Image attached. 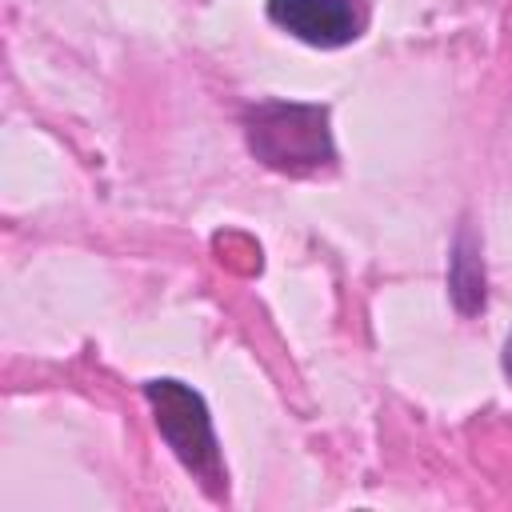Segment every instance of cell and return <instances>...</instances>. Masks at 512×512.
<instances>
[{"label": "cell", "instance_id": "obj_3", "mask_svg": "<svg viewBox=\"0 0 512 512\" xmlns=\"http://www.w3.org/2000/svg\"><path fill=\"white\" fill-rule=\"evenodd\" d=\"M268 20L312 48H344L368 28V0H268Z\"/></svg>", "mask_w": 512, "mask_h": 512}, {"label": "cell", "instance_id": "obj_1", "mask_svg": "<svg viewBox=\"0 0 512 512\" xmlns=\"http://www.w3.org/2000/svg\"><path fill=\"white\" fill-rule=\"evenodd\" d=\"M244 136L252 156L284 176H316L336 164V144L324 104L264 100L244 112Z\"/></svg>", "mask_w": 512, "mask_h": 512}, {"label": "cell", "instance_id": "obj_4", "mask_svg": "<svg viewBox=\"0 0 512 512\" xmlns=\"http://www.w3.org/2000/svg\"><path fill=\"white\" fill-rule=\"evenodd\" d=\"M448 292L464 316H476L484 308V260H480V244L468 228L456 232V244L448 256Z\"/></svg>", "mask_w": 512, "mask_h": 512}, {"label": "cell", "instance_id": "obj_5", "mask_svg": "<svg viewBox=\"0 0 512 512\" xmlns=\"http://www.w3.org/2000/svg\"><path fill=\"white\" fill-rule=\"evenodd\" d=\"M504 376L512 380V336L504 340Z\"/></svg>", "mask_w": 512, "mask_h": 512}, {"label": "cell", "instance_id": "obj_2", "mask_svg": "<svg viewBox=\"0 0 512 512\" xmlns=\"http://www.w3.org/2000/svg\"><path fill=\"white\" fill-rule=\"evenodd\" d=\"M144 396H148L156 428L168 440V448L176 452V460L204 484H220L224 464H220V448H216V432H212L204 396L180 380H148Z\"/></svg>", "mask_w": 512, "mask_h": 512}]
</instances>
